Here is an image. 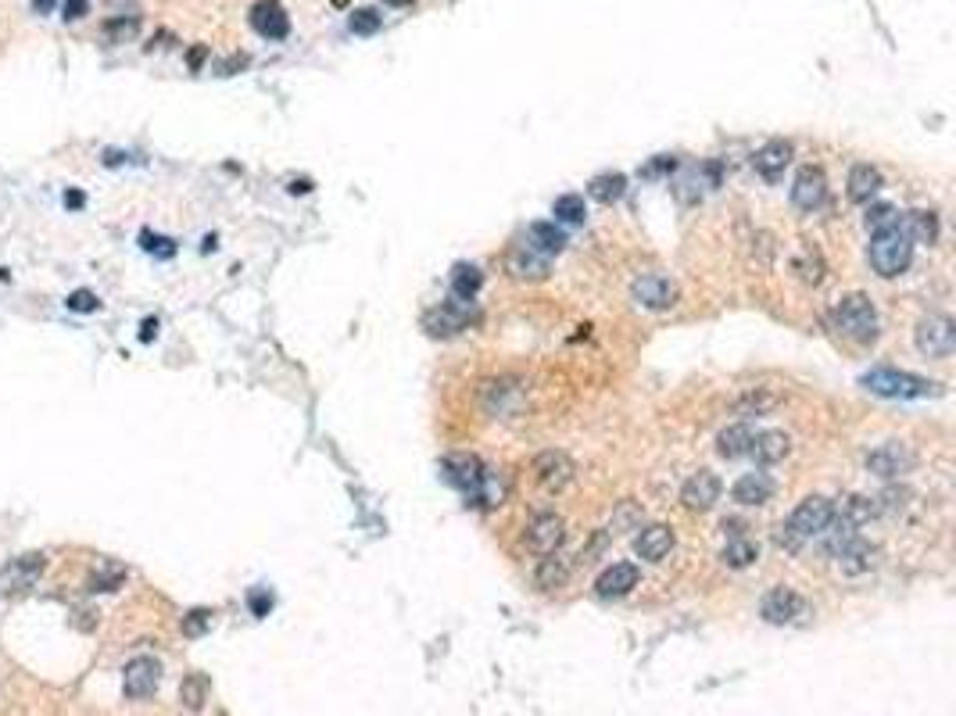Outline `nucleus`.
I'll list each match as a JSON object with an SVG mask.
<instances>
[{
	"label": "nucleus",
	"instance_id": "obj_1",
	"mask_svg": "<svg viewBox=\"0 0 956 716\" xmlns=\"http://www.w3.org/2000/svg\"><path fill=\"white\" fill-rule=\"evenodd\" d=\"M867 258H871L874 273L892 280V276L906 273L910 262H914V240L906 237L903 226H896V230H888V233H874L871 248H867Z\"/></svg>",
	"mask_w": 956,
	"mask_h": 716
},
{
	"label": "nucleus",
	"instance_id": "obj_2",
	"mask_svg": "<svg viewBox=\"0 0 956 716\" xmlns=\"http://www.w3.org/2000/svg\"><path fill=\"white\" fill-rule=\"evenodd\" d=\"M860 384L871 394H878V398H899V401L939 394V384H931V380L914 373H899V369H871V373H863Z\"/></svg>",
	"mask_w": 956,
	"mask_h": 716
},
{
	"label": "nucleus",
	"instance_id": "obj_3",
	"mask_svg": "<svg viewBox=\"0 0 956 716\" xmlns=\"http://www.w3.org/2000/svg\"><path fill=\"white\" fill-rule=\"evenodd\" d=\"M835 326L842 337L856 344H871L878 337V312H874L871 298L863 294H849L835 305Z\"/></svg>",
	"mask_w": 956,
	"mask_h": 716
},
{
	"label": "nucleus",
	"instance_id": "obj_4",
	"mask_svg": "<svg viewBox=\"0 0 956 716\" xmlns=\"http://www.w3.org/2000/svg\"><path fill=\"white\" fill-rule=\"evenodd\" d=\"M831 516H835V505H831L828 498L810 495V498H803V502L795 505V512L788 516V523H781V527L792 534L795 545H806V541H813V537L824 534V527L831 523Z\"/></svg>",
	"mask_w": 956,
	"mask_h": 716
},
{
	"label": "nucleus",
	"instance_id": "obj_5",
	"mask_svg": "<svg viewBox=\"0 0 956 716\" xmlns=\"http://www.w3.org/2000/svg\"><path fill=\"white\" fill-rule=\"evenodd\" d=\"M917 348L928 358H949L956 348V326L949 316H924L917 323Z\"/></svg>",
	"mask_w": 956,
	"mask_h": 716
},
{
	"label": "nucleus",
	"instance_id": "obj_6",
	"mask_svg": "<svg viewBox=\"0 0 956 716\" xmlns=\"http://www.w3.org/2000/svg\"><path fill=\"white\" fill-rule=\"evenodd\" d=\"M914 466H917V455L910 452L903 441L878 444V448L867 455V469H871L874 477H881V480L906 477V473H914Z\"/></svg>",
	"mask_w": 956,
	"mask_h": 716
},
{
	"label": "nucleus",
	"instance_id": "obj_7",
	"mask_svg": "<svg viewBox=\"0 0 956 716\" xmlns=\"http://www.w3.org/2000/svg\"><path fill=\"white\" fill-rule=\"evenodd\" d=\"M573 473H577V466H573V459L566 452H541L538 459H534V480H538V487L548 491V495L566 491V487L573 484Z\"/></svg>",
	"mask_w": 956,
	"mask_h": 716
},
{
	"label": "nucleus",
	"instance_id": "obj_8",
	"mask_svg": "<svg viewBox=\"0 0 956 716\" xmlns=\"http://www.w3.org/2000/svg\"><path fill=\"white\" fill-rule=\"evenodd\" d=\"M523 541H527V548L534 555H552L559 552V545L566 541V523L563 516H555V512H538L534 520L527 523V534H523Z\"/></svg>",
	"mask_w": 956,
	"mask_h": 716
},
{
	"label": "nucleus",
	"instance_id": "obj_9",
	"mask_svg": "<svg viewBox=\"0 0 956 716\" xmlns=\"http://www.w3.org/2000/svg\"><path fill=\"white\" fill-rule=\"evenodd\" d=\"M158 681H162V663L151 656H137L122 670V691H126V699H151L154 691H158Z\"/></svg>",
	"mask_w": 956,
	"mask_h": 716
},
{
	"label": "nucleus",
	"instance_id": "obj_10",
	"mask_svg": "<svg viewBox=\"0 0 956 716\" xmlns=\"http://www.w3.org/2000/svg\"><path fill=\"white\" fill-rule=\"evenodd\" d=\"M763 620L774 623V627H785V623H799L806 613H810V606H806L803 595H795L792 588H774L767 591V598H763L760 606Z\"/></svg>",
	"mask_w": 956,
	"mask_h": 716
},
{
	"label": "nucleus",
	"instance_id": "obj_11",
	"mask_svg": "<svg viewBox=\"0 0 956 716\" xmlns=\"http://www.w3.org/2000/svg\"><path fill=\"white\" fill-rule=\"evenodd\" d=\"M681 502H684V509H692V512H709V509H713V505L720 502L717 473H709V469L692 473V477L684 480V487H681Z\"/></svg>",
	"mask_w": 956,
	"mask_h": 716
},
{
	"label": "nucleus",
	"instance_id": "obj_12",
	"mask_svg": "<svg viewBox=\"0 0 956 716\" xmlns=\"http://www.w3.org/2000/svg\"><path fill=\"white\" fill-rule=\"evenodd\" d=\"M444 480H452V484L462 487L466 495L484 498L487 473L473 455H452V459H444Z\"/></svg>",
	"mask_w": 956,
	"mask_h": 716
},
{
	"label": "nucleus",
	"instance_id": "obj_13",
	"mask_svg": "<svg viewBox=\"0 0 956 716\" xmlns=\"http://www.w3.org/2000/svg\"><path fill=\"white\" fill-rule=\"evenodd\" d=\"M470 305L462 298H452L444 301V305H437L434 312H427V319H423V326H427L434 337H452V333L466 330V323H470Z\"/></svg>",
	"mask_w": 956,
	"mask_h": 716
},
{
	"label": "nucleus",
	"instance_id": "obj_14",
	"mask_svg": "<svg viewBox=\"0 0 956 716\" xmlns=\"http://www.w3.org/2000/svg\"><path fill=\"white\" fill-rule=\"evenodd\" d=\"M792 201L795 208H803V212H817V208L828 201V179H824V172L813 169V165L799 169V176H795L792 183Z\"/></svg>",
	"mask_w": 956,
	"mask_h": 716
},
{
	"label": "nucleus",
	"instance_id": "obj_15",
	"mask_svg": "<svg viewBox=\"0 0 956 716\" xmlns=\"http://www.w3.org/2000/svg\"><path fill=\"white\" fill-rule=\"evenodd\" d=\"M43 555L33 552V555H18V559H11L8 566H4V573H0V584H4V591L8 595H18V591H26L36 584V577L43 573Z\"/></svg>",
	"mask_w": 956,
	"mask_h": 716
},
{
	"label": "nucleus",
	"instance_id": "obj_16",
	"mask_svg": "<svg viewBox=\"0 0 956 716\" xmlns=\"http://www.w3.org/2000/svg\"><path fill=\"white\" fill-rule=\"evenodd\" d=\"M631 294L641 308H652V312H663L677 301V287L663 276H641V280H634Z\"/></svg>",
	"mask_w": 956,
	"mask_h": 716
},
{
	"label": "nucleus",
	"instance_id": "obj_17",
	"mask_svg": "<svg viewBox=\"0 0 956 716\" xmlns=\"http://www.w3.org/2000/svg\"><path fill=\"white\" fill-rule=\"evenodd\" d=\"M251 26H255V33L269 36V40H283L291 33V18H287L280 0H258L251 8Z\"/></svg>",
	"mask_w": 956,
	"mask_h": 716
},
{
	"label": "nucleus",
	"instance_id": "obj_18",
	"mask_svg": "<svg viewBox=\"0 0 956 716\" xmlns=\"http://www.w3.org/2000/svg\"><path fill=\"white\" fill-rule=\"evenodd\" d=\"M878 548L871 545V541H863V537H853L842 552H835V563L842 573H849V577H860V573H871L874 566H878Z\"/></svg>",
	"mask_w": 956,
	"mask_h": 716
},
{
	"label": "nucleus",
	"instance_id": "obj_19",
	"mask_svg": "<svg viewBox=\"0 0 956 716\" xmlns=\"http://www.w3.org/2000/svg\"><path fill=\"white\" fill-rule=\"evenodd\" d=\"M670 548H674V530L663 527V523H652V527H645L634 537V552H638L645 563H663L666 555H670Z\"/></svg>",
	"mask_w": 956,
	"mask_h": 716
},
{
	"label": "nucleus",
	"instance_id": "obj_20",
	"mask_svg": "<svg viewBox=\"0 0 956 716\" xmlns=\"http://www.w3.org/2000/svg\"><path fill=\"white\" fill-rule=\"evenodd\" d=\"M634 588H638V566L634 563H613L595 580V591L602 598H624L631 595Z\"/></svg>",
	"mask_w": 956,
	"mask_h": 716
},
{
	"label": "nucleus",
	"instance_id": "obj_21",
	"mask_svg": "<svg viewBox=\"0 0 956 716\" xmlns=\"http://www.w3.org/2000/svg\"><path fill=\"white\" fill-rule=\"evenodd\" d=\"M731 498L738 505H767L774 498V480L767 473H742L731 487Z\"/></svg>",
	"mask_w": 956,
	"mask_h": 716
},
{
	"label": "nucleus",
	"instance_id": "obj_22",
	"mask_svg": "<svg viewBox=\"0 0 956 716\" xmlns=\"http://www.w3.org/2000/svg\"><path fill=\"white\" fill-rule=\"evenodd\" d=\"M749 455L756 459V466H774L788 455V434L781 430H763V434L752 437Z\"/></svg>",
	"mask_w": 956,
	"mask_h": 716
},
{
	"label": "nucleus",
	"instance_id": "obj_23",
	"mask_svg": "<svg viewBox=\"0 0 956 716\" xmlns=\"http://www.w3.org/2000/svg\"><path fill=\"white\" fill-rule=\"evenodd\" d=\"M788 162H792V144H785V140H770L756 151V172L763 179H777L788 169Z\"/></svg>",
	"mask_w": 956,
	"mask_h": 716
},
{
	"label": "nucleus",
	"instance_id": "obj_24",
	"mask_svg": "<svg viewBox=\"0 0 956 716\" xmlns=\"http://www.w3.org/2000/svg\"><path fill=\"white\" fill-rule=\"evenodd\" d=\"M509 269H513V276H520V280H545L548 255L534 251L530 244H520V248L513 251V258H509Z\"/></svg>",
	"mask_w": 956,
	"mask_h": 716
},
{
	"label": "nucleus",
	"instance_id": "obj_25",
	"mask_svg": "<svg viewBox=\"0 0 956 716\" xmlns=\"http://www.w3.org/2000/svg\"><path fill=\"white\" fill-rule=\"evenodd\" d=\"M752 437H756V430H752L749 423H735V427L720 430V437H717L720 459H742V455H749Z\"/></svg>",
	"mask_w": 956,
	"mask_h": 716
},
{
	"label": "nucleus",
	"instance_id": "obj_26",
	"mask_svg": "<svg viewBox=\"0 0 956 716\" xmlns=\"http://www.w3.org/2000/svg\"><path fill=\"white\" fill-rule=\"evenodd\" d=\"M878 190H881V172L874 169V165H853V172H849V197L860 201V205H867Z\"/></svg>",
	"mask_w": 956,
	"mask_h": 716
},
{
	"label": "nucleus",
	"instance_id": "obj_27",
	"mask_svg": "<svg viewBox=\"0 0 956 716\" xmlns=\"http://www.w3.org/2000/svg\"><path fill=\"white\" fill-rule=\"evenodd\" d=\"M903 230L914 244H935V237H939V219H935V212H906Z\"/></svg>",
	"mask_w": 956,
	"mask_h": 716
},
{
	"label": "nucleus",
	"instance_id": "obj_28",
	"mask_svg": "<svg viewBox=\"0 0 956 716\" xmlns=\"http://www.w3.org/2000/svg\"><path fill=\"white\" fill-rule=\"evenodd\" d=\"M530 248L541 255H559L566 248V233L555 222H534L530 226Z\"/></svg>",
	"mask_w": 956,
	"mask_h": 716
},
{
	"label": "nucleus",
	"instance_id": "obj_29",
	"mask_svg": "<svg viewBox=\"0 0 956 716\" xmlns=\"http://www.w3.org/2000/svg\"><path fill=\"white\" fill-rule=\"evenodd\" d=\"M566 577H570V563H566V559H563V555H559V552L545 555V559H541V566H538V573H534V580H538V588H545V591L563 588Z\"/></svg>",
	"mask_w": 956,
	"mask_h": 716
},
{
	"label": "nucleus",
	"instance_id": "obj_30",
	"mask_svg": "<svg viewBox=\"0 0 956 716\" xmlns=\"http://www.w3.org/2000/svg\"><path fill=\"white\" fill-rule=\"evenodd\" d=\"M627 190V179L620 176V172H606V176H595L591 179L588 194L595 197V201H602V205H613V201H620Z\"/></svg>",
	"mask_w": 956,
	"mask_h": 716
},
{
	"label": "nucleus",
	"instance_id": "obj_31",
	"mask_svg": "<svg viewBox=\"0 0 956 716\" xmlns=\"http://www.w3.org/2000/svg\"><path fill=\"white\" fill-rule=\"evenodd\" d=\"M760 559V545L756 541H749V537H731L727 541V548H724V563L727 566H735V570H745V566H752Z\"/></svg>",
	"mask_w": 956,
	"mask_h": 716
},
{
	"label": "nucleus",
	"instance_id": "obj_32",
	"mask_svg": "<svg viewBox=\"0 0 956 716\" xmlns=\"http://www.w3.org/2000/svg\"><path fill=\"white\" fill-rule=\"evenodd\" d=\"M896 226H903V212H899L896 205H871L867 208V230L874 233H888L896 230Z\"/></svg>",
	"mask_w": 956,
	"mask_h": 716
},
{
	"label": "nucleus",
	"instance_id": "obj_33",
	"mask_svg": "<svg viewBox=\"0 0 956 716\" xmlns=\"http://www.w3.org/2000/svg\"><path fill=\"white\" fill-rule=\"evenodd\" d=\"M480 283H484V276H480V269H473V265H455V276H452V290H455V298L473 301V294H477V290H480Z\"/></svg>",
	"mask_w": 956,
	"mask_h": 716
},
{
	"label": "nucleus",
	"instance_id": "obj_34",
	"mask_svg": "<svg viewBox=\"0 0 956 716\" xmlns=\"http://www.w3.org/2000/svg\"><path fill=\"white\" fill-rule=\"evenodd\" d=\"M552 215H555V219H559V222H584V215H588V208H584V197H581V194H563V197H555Z\"/></svg>",
	"mask_w": 956,
	"mask_h": 716
},
{
	"label": "nucleus",
	"instance_id": "obj_35",
	"mask_svg": "<svg viewBox=\"0 0 956 716\" xmlns=\"http://www.w3.org/2000/svg\"><path fill=\"white\" fill-rule=\"evenodd\" d=\"M205 695H208V677H205V674L183 677V688H180L183 706H187V709H201V706H205Z\"/></svg>",
	"mask_w": 956,
	"mask_h": 716
},
{
	"label": "nucleus",
	"instance_id": "obj_36",
	"mask_svg": "<svg viewBox=\"0 0 956 716\" xmlns=\"http://www.w3.org/2000/svg\"><path fill=\"white\" fill-rule=\"evenodd\" d=\"M137 29H140V22L133 15H115L111 22H104V36H108L111 43H126V40H133L137 36Z\"/></svg>",
	"mask_w": 956,
	"mask_h": 716
},
{
	"label": "nucleus",
	"instance_id": "obj_37",
	"mask_svg": "<svg viewBox=\"0 0 956 716\" xmlns=\"http://www.w3.org/2000/svg\"><path fill=\"white\" fill-rule=\"evenodd\" d=\"M380 22H384V18L376 15L373 8H362V11H355V15H351L348 26H351V33H359V36H373L376 29H380Z\"/></svg>",
	"mask_w": 956,
	"mask_h": 716
},
{
	"label": "nucleus",
	"instance_id": "obj_38",
	"mask_svg": "<svg viewBox=\"0 0 956 716\" xmlns=\"http://www.w3.org/2000/svg\"><path fill=\"white\" fill-rule=\"evenodd\" d=\"M208 623H212V613L208 609H194V613L183 616V634L187 638H201L208 631Z\"/></svg>",
	"mask_w": 956,
	"mask_h": 716
},
{
	"label": "nucleus",
	"instance_id": "obj_39",
	"mask_svg": "<svg viewBox=\"0 0 956 716\" xmlns=\"http://www.w3.org/2000/svg\"><path fill=\"white\" fill-rule=\"evenodd\" d=\"M774 405H777L774 394H745L742 405H738V409H742L745 416H763V412L774 409Z\"/></svg>",
	"mask_w": 956,
	"mask_h": 716
},
{
	"label": "nucleus",
	"instance_id": "obj_40",
	"mask_svg": "<svg viewBox=\"0 0 956 716\" xmlns=\"http://www.w3.org/2000/svg\"><path fill=\"white\" fill-rule=\"evenodd\" d=\"M140 244H144L151 255H158V258H172L176 255V244H172L169 237H154V233H140Z\"/></svg>",
	"mask_w": 956,
	"mask_h": 716
},
{
	"label": "nucleus",
	"instance_id": "obj_41",
	"mask_svg": "<svg viewBox=\"0 0 956 716\" xmlns=\"http://www.w3.org/2000/svg\"><path fill=\"white\" fill-rule=\"evenodd\" d=\"M69 308L72 312H97L101 301H97V294H90V290H76V294L69 298Z\"/></svg>",
	"mask_w": 956,
	"mask_h": 716
},
{
	"label": "nucleus",
	"instance_id": "obj_42",
	"mask_svg": "<svg viewBox=\"0 0 956 716\" xmlns=\"http://www.w3.org/2000/svg\"><path fill=\"white\" fill-rule=\"evenodd\" d=\"M122 577H126V573L115 570V566H111V570L97 573V577H94V588H97V591H115V588H119V584H122Z\"/></svg>",
	"mask_w": 956,
	"mask_h": 716
},
{
	"label": "nucleus",
	"instance_id": "obj_43",
	"mask_svg": "<svg viewBox=\"0 0 956 716\" xmlns=\"http://www.w3.org/2000/svg\"><path fill=\"white\" fill-rule=\"evenodd\" d=\"M269 609H273V595H269V591H251V613L265 616Z\"/></svg>",
	"mask_w": 956,
	"mask_h": 716
},
{
	"label": "nucleus",
	"instance_id": "obj_44",
	"mask_svg": "<svg viewBox=\"0 0 956 716\" xmlns=\"http://www.w3.org/2000/svg\"><path fill=\"white\" fill-rule=\"evenodd\" d=\"M86 15V0H65V18L76 22V18Z\"/></svg>",
	"mask_w": 956,
	"mask_h": 716
},
{
	"label": "nucleus",
	"instance_id": "obj_45",
	"mask_svg": "<svg viewBox=\"0 0 956 716\" xmlns=\"http://www.w3.org/2000/svg\"><path fill=\"white\" fill-rule=\"evenodd\" d=\"M83 205H86L83 190H69V194H65V208H69V212H76V208H83Z\"/></svg>",
	"mask_w": 956,
	"mask_h": 716
},
{
	"label": "nucleus",
	"instance_id": "obj_46",
	"mask_svg": "<svg viewBox=\"0 0 956 716\" xmlns=\"http://www.w3.org/2000/svg\"><path fill=\"white\" fill-rule=\"evenodd\" d=\"M158 337V319H144L140 323V341H154Z\"/></svg>",
	"mask_w": 956,
	"mask_h": 716
},
{
	"label": "nucleus",
	"instance_id": "obj_47",
	"mask_svg": "<svg viewBox=\"0 0 956 716\" xmlns=\"http://www.w3.org/2000/svg\"><path fill=\"white\" fill-rule=\"evenodd\" d=\"M33 8H36V11H43V15H47V11H54V8H58V0H33Z\"/></svg>",
	"mask_w": 956,
	"mask_h": 716
},
{
	"label": "nucleus",
	"instance_id": "obj_48",
	"mask_svg": "<svg viewBox=\"0 0 956 716\" xmlns=\"http://www.w3.org/2000/svg\"><path fill=\"white\" fill-rule=\"evenodd\" d=\"M291 190H294V194H308V190H312V183H308V179H294Z\"/></svg>",
	"mask_w": 956,
	"mask_h": 716
},
{
	"label": "nucleus",
	"instance_id": "obj_49",
	"mask_svg": "<svg viewBox=\"0 0 956 716\" xmlns=\"http://www.w3.org/2000/svg\"><path fill=\"white\" fill-rule=\"evenodd\" d=\"M201 61H205V47H194V51H190V65H194V69H197Z\"/></svg>",
	"mask_w": 956,
	"mask_h": 716
},
{
	"label": "nucleus",
	"instance_id": "obj_50",
	"mask_svg": "<svg viewBox=\"0 0 956 716\" xmlns=\"http://www.w3.org/2000/svg\"><path fill=\"white\" fill-rule=\"evenodd\" d=\"M104 4H108V8H115V11H119V8H126L129 0H104Z\"/></svg>",
	"mask_w": 956,
	"mask_h": 716
},
{
	"label": "nucleus",
	"instance_id": "obj_51",
	"mask_svg": "<svg viewBox=\"0 0 956 716\" xmlns=\"http://www.w3.org/2000/svg\"><path fill=\"white\" fill-rule=\"evenodd\" d=\"M384 4H412V0H384Z\"/></svg>",
	"mask_w": 956,
	"mask_h": 716
},
{
	"label": "nucleus",
	"instance_id": "obj_52",
	"mask_svg": "<svg viewBox=\"0 0 956 716\" xmlns=\"http://www.w3.org/2000/svg\"><path fill=\"white\" fill-rule=\"evenodd\" d=\"M333 4H337V8H344V4H348V0H333Z\"/></svg>",
	"mask_w": 956,
	"mask_h": 716
}]
</instances>
